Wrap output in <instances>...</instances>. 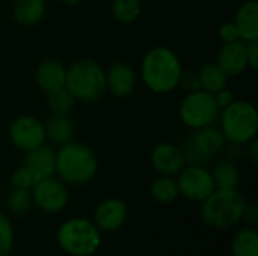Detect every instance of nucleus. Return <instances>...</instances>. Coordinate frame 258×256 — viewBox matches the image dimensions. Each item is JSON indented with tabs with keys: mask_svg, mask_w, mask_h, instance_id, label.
Here are the masks:
<instances>
[{
	"mask_svg": "<svg viewBox=\"0 0 258 256\" xmlns=\"http://www.w3.org/2000/svg\"><path fill=\"white\" fill-rule=\"evenodd\" d=\"M183 68L178 56L168 47L151 48L142 60V80L156 94L171 92L178 86Z\"/></svg>",
	"mask_w": 258,
	"mask_h": 256,
	"instance_id": "1",
	"label": "nucleus"
},
{
	"mask_svg": "<svg viewBox=\"0 0 258 256\" xmlns=\"http://www.w3.org/2000/svg\"><path fill=\"white\" fill-rule=\"evenodd\" d=\"M97 169V155L88 145L71 140L59 146V151L56 152L54 172L63 183L73 186L86 184L95 177Z\"/></svg>",
	"mask_w": 258,
	"mask_h": 256,
	"instance_id": "2",
	"label": "nucleus"
},
{
	"mask_svg": "<svg viewBox=\"0 0 258 256\" xmlns=\"http://www.w3.org/2000/svg\"><path fill=\"white\" fill-rule=\"evenodd\" d=\"M245 205L246 201L237 189H215V192L203 201L201 217L215 229H228L242 220Z\"/></svg>",
	"mask_w": 258,
	"mask_h": 256,
	"instance_id": "3",
	"label": "nucleus"
},
{
	"mask_svg": "<svg viewBox=\"0 0 258 256\" xmlns=\"http://www.w3.org/2000/svg\"><path fill=\"white\" fill-rule=\"evenodd\" d=\"M65 88L79 101H97L106 92V72L95 60L79 59L67 68Z\"/></svg>",
	"mask_w": 258,
	"mask_h": 256,
	"instance_id": "4",
	"label": "nucleus"
},
{
	"mask_svg": "<svg viewBox=\"0 0 258 256\" xmlns=\"http://www.w3.org/2000/svg\"><path fill=\"white\" fill-rule=\"evenodd\" d=\"M221 131L233 145H246L255 139L258 131V112L254 104L239 100L222 109Z\"/></svg>",
	"mask_w": 258,
	"mask_h": 256,
	"instance_id": "5",
	"label": "nucleus"
},
{
	"mask_svg": "<svg viewBox=\"0 0 258 256\" xmlns=\"http://www.w3.org/2000/svg\"><path fill=\"white\" fill-rule=\"evenodd\" d=\"M57 243L68 255L91 256L100 247V229L88 219H70L59 228Z\"/></svg>",
	"mask_w": 258,
	"mask_h": 256,
	"instance_id": "6",
	"label": "nucleus"
},
{
	"mask_svg": "<svg viewBox=\"0 0 258 256\" xmlns=\"http://www.w3.org/2000/svg\"><path fill=\"white\" fill-rule=\"evenodd\" d=\"M225 146L222 131L213 125L197 128L195 133L186 140L183 151L184 161L192 166H204L209 158L221 152Z\"/></svg>",
	"mask_w": 258,
	"mask_h": 256,
	"instance_id": "7",
	"label": "nucleus"
},
{
	"mask_svg": "<svg viewBox=\"0 0 258 256\" xmlns=\"http://www.w3.org/2000/svg\"><path fill=\"white\" fill-rule=\"evenodd\" d=\"M218 113L219 107L213 94L204 89L192 91L180 104V119L192 130L212 125L216 121Z\"/></svg>",
	"mask_w": 258,
	"mask_h": 256,
	"instance_id": "8",
	"label": "nucleus"
},
{
	"mask_svg": "<svg viewBox=\"0 0 258 256\" xmlns=\"http://www.w3.org/2000/svg\"><path fill=\"white\" fill-rule=\"evenodd\" d=\"M177 186L181 196L194 202H203L215 192V183L212 174L204 166H192L183 167L178 174Z\"/></svg>",
	"mask_w": 258,
	"mask_h": 256,
	"instance_id": "9",
	"label": "nucleus"
},
{
	"mask_svg": "<svg viewBox=\"0 0 258 256\" xmlns=\"http://www.w3.org/2000/svg\"><path fill=\"white\" fill-rule=\"evenodd\" d=\"M33 204L47 214L59 213L68 202V190L62 180L47 177L35 183L32 187Z\"/></svg>",
	"mask_w": 258,
	"mask_h": 256,
	"instance_id": "10",
	"label": "nucleus"
},
{
	"mask_svg": "<svg viewBox=\"0 0 258 256\" xmlns=\"http://www.w3.org/2000/svg\"><path fill=\"white\" fill-rule=\"evenodd\" d=\"M9 137L14 146L27 152L45 143L44 124L30 115L18 116L12 121L9 127Z\"/></svg>",
	"mask_w": 258,
	"mask_h": 256,
	"instance_id": "11",
	"label": "nucleus"
},
{
	"mask_svg": "<svg viewBox=\"0 0 258 256\" xmlns=\"http://www.w3.org/2000/svg\"><path fill=\"white\" fill-rule=\"evenodd\" d=\"M151 164L160 175L175 177L183 170L186 161L181 148L172 143H160L151 152Z\"/></svg>",
	"mask_w": 258,
	"mask_h": 256,
	"instance_id": "12",
	"label": "nucleus"
},
{
	"mask_svg": "<svg viewBox=\"0 0 258 256\" xmlns=\"http://www.w3.org/2000/svg\"><path fill=\"white\" fill-rule=\"evenodd\" d=\"M127 219V205L116 198L103 201L94 213V223L100 231L113 232L119 229Z\"/></svg>",
	"mask_w": 258,
	"mask_h": 256,
	"instance_id": "13",
	"label": "nucleus"
},
{
	"mask_svg": "<svg viewBox=\"0 0 258 256\" xmlns=\"http://www.w3.org/2000/svg\"><path fill=\"white\" fill-rule=\"evenodd\" d=\"M216 63L228 77L242 74L248 68L246 42L242 39L225 42L218 53Z\"/></svg>",
	"mask_w": 258,
	"mask_h": 256,
	"instance_id": "14",
	"label": "nucleus"
},
{
	"mask_svg": "<svg viewBox=\"0 0 258 256\" xmlns=\"http://www.w3.org/2000/svg\"><path fill=\"white\" fill-rule=\"evenodd\" d=\"M136 86L135 69L125 62H115L106 72V89H109L115 97H128Z\"/></svg>",
	"mask_w": 258,
	"mask_h": 256,
	"instance_id": "15",
	"label": "nucleus"
},
{
	"mask_svg": "<svg viewBox=\"0 0 258 256\" xmlns=\"http://www.w3.org/2000/svg\"><path fill=\"white\" fill-rule=\"evenodd\" d=\"M23 166H26L33 174L36 181L53 177L56 167V151L45 143L32 151H27L23 160Z\"/></svg>",
	"mask_w": 258,
	"mask_h": 256,
	"instance_id": "16",
	"label": "nucleus"
},
{
	"mask_svg": "<svg viewBox=\"0 0 258 256\" xmlns=\"http://www.w3.org/2000/svg\"><path fill=\"white\" fill-rule=\"evenodd\" d=\"M65 75H67V68L59 60L54 59L42 60L35 71V78L38 86L47 94L65 88Z\"/></svg>",
	"mask_w": 258,
	"mask_h": 256,
	"instance_id": "17",
	"label": "nucleus"
},
{
	"mask_svg": "<svg viewBox=\"0 0 258 256\" xmlns=\"http://www.w3.org/2000/svg\"><path fill=\"white\" fill-rule=\"evenodd\" d=\"M234 24L237 26L240 39L245 42L258 41V3L257 0L243 2L237 12Z\"/></svg>",
	"mask_w": 258,
	"mask_h": 256,
	"instance_id": "18",
	"label": "nucleus"
},
{
	"mask_svg": "<svg viewBox=\"0 0 258 256\" xmlns=\"http://www.w3.org/2000/svg\"><path fill=\"white\" fill-rule=\"evenodd\" d=\"M44 130H45V139L57 146L71 142L74 137V124L68 115L51 113V116L44 124Z\"/></svg>",
	"mask_w": 258,
	"mask_h": 256,
	"instance_id": "19",
	"label": "nucleus"
},
{
	"mask_svg": "<svg viewBox=\"0 0 258 256\" xmlns=\"http://www.w3.org/2000/svg\"><path fill=\"white\" fill-rule=\"evenodd\" d=\"M45 14V0H15L12 15L21 26H33Z\"/></svg>",
	"mask_w": 258,
	"mask_h": 256,
	"instance_id": "20",
	"label": "nucleus"
},
{
	"mask_svg": "<svg viewBox=\"0 0 258 256\" xmlns=\"http://www.w3.org/2000/svg\"><path fill=\"white\" fill-rule=\"evenodd\" d=\"M210 174H212L216 189L230 190V189H237V186H239V181H240L239 167L230 160L218 161Z\"/></svg>",
	"mask_w": 258,
	"mask_h": 256,
	"instance_id": "21",
	"label": "nucleus"
},
{
	"mask_svg": "<svg viewBox=\"0 0 258 256\" xmlns=\"http://www.w3.org/2000/svg\"><path fill=\"white\" fill-rule=\"evenodd\" d=\"M227 78L228 75L221 69V66L216 62L203 65L198 72L200 88L210 94H216L218 91L224 89L227 86Z\"/></svg>",
	"mask_w": 258,
	"mask_h": 256,
	"instance_id": "22",
	"label": "nucleus"
},
{
	"mask_svg": "<svg viewBox=\"0 0 258 256\" xmlns=\"http://www.w3.org/2000/svg\"><path fill=\"white\" fill-rule=\"evenodd\" d=\"M233 256H258V232L254 228L242 229L231 243Z\"/></svg>",
	"mask_w": 258,
	"mask_h": 256,
	"instance_id": "23",
	"label": "nucleus"
},
{
	"mask_svg": "<svg viewBox=\"0 0 258 256\" xmlns=\"http://www.w3.org/2000/svg\"><path fill=\"white\" fill-rule=\"evenodd\" d=\"M150 192H151V196L159 204H172L180 196L177 181L172 177H166V175L156 178L151 184Z\"/></svg>",
	"mask_w": 258,
	"mask_h": 256,
	"instance_id": "24",
	"label": "nucleus"
},
{
	"mask_svg": "<svg viewBox=\"0 0 258 256\" xmlns=\"http://www.w3.org/2000/svg\"><path fill=\"white\" fill-rule=\"evenodd\" d=\"M47 106L51 113L56 115H68L70 110L74 106L76 98L71 95V92L67 88H60L54 92L47 94Z\"/></svg>",
	"mask_w": 258,
	"mask_h": 256,
	"instance_id": "25",
	"label": "nucleus"
},
{
	"mask_svg": "<svg viewBox=\"0 0 258 256\" xmlns=\"http://www.w3.org/2000/svg\"><path fill=\"white\" fill-rule=\"evenodd\" d=\"M141 0H113L112 14L119 23H133L141 15Z\"/></svg>",
	"mask_w": 258,
	"mask_h": 256,
	"instance_id": "26",
	"label": "nucleus"
},
{
	"mask_svg": "<svg viewBox=\"0 0 258 256\" xmlns=\"http://www.w3.org/2000/svg\"><path fill=\"white\" fill-rule=\"evenodd\" d=\"M32 204H33V201H32L30 190L12 189V192L9 193L8 208L15 216H24L26 213H29V210L32 208Z\"/></svg>",
	"mask_w": 258,
	"mask_h": 256,
	"instance_id": "27",
	"label": "nucleus"
},
{
	"mask_svg": "<svg viewBox=\"0 0 258 256\" xmlns=\"http://www.w3.org/2000/svg\"><path fill=\"white\" fill-rule=\"evenodd\" d=\"M14 234L11 222L6 216L0 213V256H9L12 250Z\"/></svg>",
	"mask_w": 258,
	"mask_h": 256,
	"instance_id": "28",
	"label": "nucleus"
},
{
	"mask_svg": "<svg viewBox=\"0 0 258 256\" xmlns=\"http://www.w3.org/2000/svg\"><path fill=\"white\" fill-rule=\"evenodd\" d=\"M35 183H36V180H35L33 174L26 166L18 167L12 174V177H11V186H12V189L32 190V187L35 186Z\"/></svg>",
	"mask_w": 258,
	"mask_h": 256,
	"instance_id": "29",
	"label": "nucleus"
},
{
	"mask_svg": "<svg viewBox=\"0 0 258 256\" xmlns=\"http://www.w3.org/2000/svg\"><path fill=\"white\" fill-rule=\"evenodd\" d=\"M219 36L224 42H231V41L240 39V35H239L237 26L234 24V21L224 23L219 29Z\"/></svg>",
	"mask_w": 258,
	"mask_h": 256,
	"instance_id": "30",
	"label": "nucleus"
},
{
	"mask_svg": "<svg viewBox=\"0 0 258 256\" xmlns=\"http://www.w3.org/2000/svg\"><path fill=\"white\" fill-rule=\"evenodd\" d=\"M213 97H215V101H216V104H218L219 110H222V109L228 107V106L234 101V95H233V92H231V91H228L227 88H224V89L218 91L216 94H213Z\"/></svg>",
	"mask_w": 258,
	"mask_h": 256,
	"instance_id": "31",
	"label": "nucleus"
},
{
	"mask_svg": "<svg viewBox=\"0 0 258 256\" xmlns=\"http://www.w3.org/2000/svg\"><path fill=\"white\" fill-rule=\"evenodd\" d=\"M178 84H183V88L190 89V92L192 91H197V89H201L200 88L198 74H195V72H181V77H180Z\"/></svg>",
	"mask_w": 258,
	"mask_h": 256,
	"instance_id": "32",
	"label": "nucleus"
},
{
	"mask_svg": "<svg viewBox=\"0 0 258 256\" xmlns=\"http://www.w3.org/2000/svg\"><path fill=\"white\" fill-rule=\"evenodd\" d=\"M246 56H248V66L257 69L258 66V41L246 42Z\"/></svg>",
	"mask_w": 258,
	"mask_h": 256,
	"instance_id": "33",
	"label": "nucleus"
},
{
	"mask_svg": "<svg viewBox=\"0 0 258 256\" xmlns=\"http://www.w3.org/2000/svg\"><path fill=\"white\" fill-rule=\"evenodd\" d=\"M242 219H245L249 225L255 226L258 223V208L255 204H246L245 210H243V216Z\"/></svg>",
	"mask_w": 258,
	"mask_h": 256,
	"instance_id": "34",
	"label": "nucleus"
},
{
	"mask_svg": "<svg viewBox=\"0 0 258 256\" xmlns=\"http://www.w3.org/2000/svg\"><path fill=\"white\" fill-rule=\"evenodd\" d=\"M248 154H249V157H251V160H252V163L255 164L258 161V142L255 139H252L251 142H249V149H248Z\"/></svg>",
	"mask_w": 258,
	"mask_h": 256,
	"instance_id": "35",
	"label": "nucleus"
},
{
	"mask_svg": "<svg viewBox=\"0 0 258 256\" xmlns=\"http://www.w3.org/2000/svg\"><path fill=\"white\" fill-rule=\"evenodd\" d=\"M62 3H65V5H77V3H80L82 0H60Z\"/></svg>",
	"mask_w": 258,
	"mask_h": 256,
	"instance_id": "36",
	"label": "nucleus"
}]
</instances>
